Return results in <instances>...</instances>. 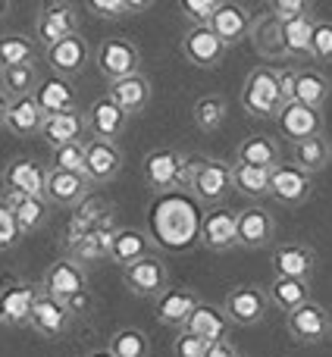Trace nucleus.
<instances>
[{
    "label": "nucleus",
    "instance_id": "obj_36",
    "mask_svg": "<svg viewBox=\"0 0 332 357\" xmlns=\"http://www.w3.org/2000/svg\"><path fill=\"white\" fill-rule=\"evenodd\" d=\"M41 56L44 47L35 41V35H19V31H3L0 35V69L38 63Z\"/></svg>",
    "mask_w": 332,
    "mask_h": 357
},
{
    "label": "nucleus",
    "instance_id": "obj_47",
    "mask_svg": "<svg viewBox=\"0 0 332 357\" xmlns=\"http://www.w3.org/2000/svg\"><path fill=\"white\" fill-rule=\"evenodd\" d=\"M50 169H66V173H85V142L56 148L50 154Z\"/></svg>",
    "mask_w": 332,
    "mask_h": 357
},
{
    "label": "nucleus",
    "instance_id": "obj_16",
    "mask_svg": "<svg viewBox=\"0 0 332 357\" xmlns=\"http://www.w3.org/2000/svg\"><path fill=\"white\" fill-rule=\"evenodd\" d=\"M41 291L50 298H60V301H69V298L82 295L88 289V273L82 264H75L73 257H60L44 270L41 276Z\"/></svg>",
    "mask_w": 332,
    "mask_h": 357
},
{
    "label": "nucleus",
    "instance_id": "obj_9",
    "mask_svg": "<svg viewBox=\"0 0 332 357\" xmlns=\"http://www.w3.org/2000/svg\"><path fill=\"white\" fill-rule=\"evenodd\" d=\"M222 310H226L232 326H257V323L266 317V310H270V301H266L264 285L241 282V285H235V289L226 291Z\"/></svg>",
    "mask_w": 332,
    "mask_h": 357
},
{
    "label": "nucleus",
    "instance_id": "obj_21",
    "mask_svg": "<svg viewBox=\"0 0 332 357\" xmlns=\"http://www.w3.org/2000/svg\"><path fill=\"white\" fill-rule=\"evenodd\" d=\"M148 254H157V241L151 238L148 229H138V226H123L110 235V248H107V260L126 270V266L138 264L142 257Z\"/></svg>",
    "mask_w": 332,
    "mask_h": 357
},
{
    "label": "nucleus",
    "instance_id": "obj_5",
    "mask_svg": "<svg viewBox=\"0 0 332 357\" xmlns=\"http://www.w3.org/2000/svg\"><path fill=\"white\" fill-rule=\"evenodd\" d=\"M142 50H138L135 41L129 38H104V41L94 47V66L104 75L107 82H119L129 79L135 73H144L142 69Z\"/></svg>",
    "mask_w": 332,
    "mask_h": 357
},
{
    "label": "nucleus",
    "instance_id": "obj_24",
    "mask_svg": "<svg viewBox=\"0 0 332 357\" xmlns=\"http://www.w3.org/2000/svg\"><path fill=\"white\" fill-rule=\"evenodd\" d=\"M273 238H276V216L264 204H251V207L239 210V248L260 251V248L273 245Z\"/></svg>",
    "mask_w": 332,
    "mask_h": 357
},
{
    "label": "nucleus",
    "instance_id": "obj_48",
    "mask_svg": "<svg viewBox=\"0 0 332 357\" xmlns=\"http://www.w3.org/2000/svg\"><path fill=\"white\" fill-rule=\"evenodd\" d=\"M310 56L317 60V66L332 63V22L329 19H317L314 38H310Z\"/></svg>",
    "mask_w": 332,
    "mask_h": 357
},
{
    "label": "nucleus",
    "instance_id": "obj_51",
    "mask_svg": "<svg viewBox=\"0 0 332 357\" xmlns=\"http://www.w3.org/2000/svg\"><path fill=\"white\" fill-rule=\"evenodd\" d=\"M69 310H73V317H85V314H91L94 310V295L91 291H82V295H75V298H69Z\"/></svg>",
    "mask_w": 332,
    "mask_h": 357
},
{
    "label": "nucleus",
    "instance_id": "obj_18",
    "mask_svg": "<svg viewBox=\"0 0 332 357\" xmlns=\"http://www.w3.org/2000/svg\"><path fill=\"white\" fill-rule=\"evenodd\" d=\"M73 310H69L66 301H60V298H50L41 291V298L35 301V307H31V317H29V329L31 333H38L41 339H63V335L73 329Z\"/></svg>",
    "mask_w": 332,
    "mask_h": 357
},
{
    "label": "nucleus",
    "instance_id": "obj_53",
    "mask_svg": "<svg viewBox=\"0 0 332 357\" xmlns=\"http://www.w3.org/2000/svg\"><path fill=\"white\" fill-rule=\"evenodd\" d=\"M10 104H13V100L6 98L3 91H0V132L6 129V116H10Z\"/></svg>",
    "mask_w": 332,
    "mask_h": 357
},
{
    "label": "nucleus",
    "instance_id": "obj_10",
    "mask_svg": "<svg viewBox=\"0 0 332 357\" xmlns=\"http://www.w3.org/2000/svg\"><path fill=\"white\" fill-rule=\"evenodd\" d=\"M314 188H317L314 176L301 173V169L292 167L289 160H282L270 173V201L282 204V207H289V210L304 207V204L310 201V195H314Z\"/></svg>",
    "mask_w": 332,
    "mask_h": 357
},
{
    "label": "nucleus",
    "instance_id": "obj_8",
    "mask_svg": "<svg viewBox=\"0 0 332 357\" xmlns=\"http://www.w3.org/2000/svg\"><path fill=\"white\" fill-rule=\"evenodd\" d=\"M79 22H82V13H79V3H44L35 16V41L41 47H50L56 41H66V38L79 35Z\"/></svg>",
    "mask_w": 332,
    "mask_h": 357
},
{
    "label": "nucleus",
    "instance_id": "obj_23",
    "mask_svg": "<svg viewBox=\"0 0 332 357\" xmlns=\"http://www.w3.org/2000/svg\"><path fill=\"white\" fill-rule=\"evenodd\" d=\"M276 129L285 142L295 144V142H304V138L323 135L326 119H323V110H310V107L289 100V104L282 107V113L276 116Z\"/></svg>",
    "mask_w": 332,
    "mask_h": 357
},
{
    "label": "nucleus",
    "instance_id": "obj_56",
    "mask_svg": "<svg viewBox=\"0 0 332 357\" xmlns=\"http://www.w3.org/2000/svg\"><path fill=\"white\" fill-rule=\"evenodd\" d=\"M329 339H332V335H329Z\"/></svg>",
    "mask_w": 332,
    "mask_h": 357
},
{
    "label": "nucleus",
    "instance_id": "obj_49",
    "mask_svg": "<svg viewBox=\"0 0 332 357\" xmlns=\"http://www.w3.org/2000/svg\"><path fill=\"white\" fill-rule=\"evenodd\" d=\"M22 241V235H19V226H16V216H13L10 204L0 197V254L13 251V248Z\"/></svg>",
    "mask_w": 332,
    "mask_h": 357
},
{
    "label": "nucleus",
    "instance_id": "obj_17",
    "mask_svg": "<svg viewBox=\"0 0 332 357\" xmlns=\"http://www.w3.org/2000/svg\"><path fill=\"white\" fill-rule=\"evenodd\" d=\"M126 154L116 142H104V138H85V176L94 185H110L113 178L123 173Z\"/></svg>",
    "mask_w": 332,
    "mask_h": 357
},
{
    "label": "nucleus",
    "instance_id": "obj_35",
    "mask_svg": "<svg viewBox=\"0 0 332 357\" xmlns=\"http://www.w3.org/2000/svg\"><path fill=\"white\" fill-rule=\"evenodd\" d=\"M282 148L276 138L270 135H248L239 142L235 148V163H248V167H260V169H276L282 163Z\"/></svg>",
    "mask_w": 332,
    "mask_h": 357
},
{
    "label": "nucleus",
    "instance_id": "obj_55",
    "mask_svg": "<svg viewBox=\"0 0 332 357\" xmlns=\"http://www.w3.org/2000/svg\"><path fill=\"white\" fill-rule=\"evenodd\" d=\"M85 357H113L110 348H98V351H88Z\"/></svg>",
    "mask_w": 332,
    "mask_h": 357
},
{
    "label": "nucleus",
    "instance_id": "obj_25",
    "mask_svg": "<svg viewBox=\"0 0 332 357\" xmlns=\"http://www.w3.org/2000/svg\"><path fill=\"white\" fill-rule=\"evenodd\" d=\"M85 119H88V135L104 138V142H116L126 132V126H129V113L113 104L107 94L91 100V107L85 110Z\"/></svg>",
    "mask_w": 332,
    "mask_h": 357
},
{
    "label": "nucleus",
    "instance_id": "obj_45",
    "mask_svg": "<svg viewBox=\"0 0 332 357\" xmlns=\"http://www.w3.org/2000/svg\"><path fill=\"white\" fill-rule=\"evenodd\" d=\"M220 6H222V0H179V13H182V19L188 22V29L210 25Z\"/></svg>",
    "mask_w": 332,
    "mask_h": 357
},
{
    "label": "nucleus",
    "instance_id": "obj_20",
    "mask_svg": "<svg viewBox=\"0 0 332 357\" xmlns=\"http://www.w3.org/2000/svg\"><path fill=\"white\" fill-rule=\"evenodd\" d=\"M197 304H201V295L191 285H169L160 298H154V317L163 329L179 333Z\"/></svg>",
    "mask_w": 332,
    "mask_h": 357
},
{
    "label": "nucleus",
    "instance_id": "obj_30",
    "mask_svg": "<svg viewBox=\"0 0 332 357\" xmlns=\"http://www.w3.org/2000/svg\"><path fill=\"white\" fill-rule=\"evenodd\" d=\"M151 94H154V88H151V79L144 73H135V75H129V79L110 82V88H107V98H110L116 107H123L129 116L148 110Z\"/></svg>",
    "mask_w": 332,
    "mask_h": 357
},
{
    "label": "nucleus",
    "instance_id": "obj_29",
    "mask_svg": "<svg viewBox=\"0 0 332 357\" xmlns=\"http://www.w3.org/2000/svg\"><path fill=\"white\" fill-rule=\"evenodd\" d=\"M38 135H41V142L47 144L50 151L66 148V144L85 142L88 138V119H85V113L82 110L66 113V116H47Z\"/></svg>",
    "mask_w": 332,
    "mask_h": 357
},
{
    "label": "nucleus",
    "instance_id": "obj_15",
    "mask_svg": "<svg viewBox=\"0 0 332 357\" xmlns=\"http://www.w3.org/2000/svg\"><path fill=\"white\" fill-rule=\"evenodd\" d=\"M317 251L304 241H285V245H276L270 254V270L273 276H282V279H314L317 276Z\"/></svg>",
    "mask_w": 332,
    "mask_h": 357
},
{
    "label": "nucleus",
    "instance_id": "obj_46",
    "mask_svg": "<svg viewBox=\"0 0 332 357\" xmlns=\"http://www.w3.org/2000/svg\"><path fill=\"white\" fill-rule=\"evenodd\" d=\"M266 13L285 25V22H295V19L317 13V3L314 0H270V3H266Z\"/></svg>",
    "mask_w": 332,
    "mask_h": 357
},
{
    "label": "nucleus",
    "instance_id": "obj_6",
    "mask_svg": "<svg viewBox=\"0 0 332 357\" xmlns=\"http://www.w3.org/2000/svg\"><path fill=\"white\" fill-rule=\"evenodd\" d=\"M169 260L160 257V254H148V257H142L138 264L126 266L123 270V285L129 295L135 298H144V301H154V298H160L166 289H169Z\"/></svg>",
    "mask_w": 332,
    "mask_h": 357
},
{
    "label": "nucleus",
    "instance_id": "obj_44",
    "mask_svg": "<svg viewBox=\"0 0 332 357\" xmlns=\"http://www.w3.org/2000/svg\"><path fill=\"white\" fill-rule=\"evenodd\" d=\"M88 13L98 19H110V22H116V19H126V16H135V13H144L151 10V0H91V3H85Z\"/></svg>",
    "mask_w": 332,
    "mask_h": 357
},
{
    "label": "nucleus",
    "instance_id": "obj_19",
    "mask_svg": "<svg viewBox=\"0 0 332 357\" xmlns=\"http://www.w3.org/2000/svg\"><path fill=\"white\" fill-rule=\"evenodd\" d=\"M94 182L85 173H66V169H50L47 167V182H44V197L50 207L73 210L91 195Z\"/></svg>",
    "mask_w": 332,
    "mask_h": 357
},
{
    "label": "nucleus",
    "instance_id": "obj_39",
    "mask_svg": "<svg viewBox=\"0 0 332 357\" xmlns=\"http://www.w3.org/2000/svg\"><path fill=\"white\" fill-rule=\"evenodd\" d=\"M41 69L38 63H25V66H10V69H0V91L6 94L10 100L19 98H31L41 85Z\"/></svg>",
    "mask_w": 332,
    "mask_h": 357
},
{
    "label": "nucleus",
    "instance_id": "obj_12",
    "mask_svg": "<svg viewBox=\"0 0 332 357\" xmlns=\"http://www.w3.org/2000/svg\"><path fill=\"white\" fill-rule=\"evenodd\" d=\"M285 329L298 345H320L332 335V314L320 301H308L304 307L285 314Z\"/></svg>",
    "mask_w": 332,
    "mask_h": 357
},
{
    "label": "nucleus",
    "instance_id": "obj_42",
    "mask_svg": "<svg viewBox=\"0 0 332 357\" xmlns=\"http://www.w3.org/2000/svg\"><path fill=\"white\" fill-rule=\"evenodd\" d=\"M317 13L310 16H301L295 22L282 25V44H285V56H310V38H314L317 29Z\"/></svg>",
    "mask_w": 332,
    "mask_h": 357
},
{
    "label": "nucleus",
    "instance_id": "obj_37",
    "mask_svg": "<svg viewBox=\"0 0 332 357\" xmlns=\"http://www.w3.org/2000/svg\"><path fill=\"white\" fill-rule=\"evenodd\" d=\"M44 110L38 107L35 94L31 98H19L10 104V116H6V132H13L16 138H31L41 132L44 126Z\"/></svg>",
    "mask_w": 332,
    "mask_h": 357
},
{
    "label": "nucleus",
    "instance_id": "obj_50",
    "mask_svg": "<svg viewBox=\"0 0 332 357\" xmlns=\"http://www.w3.org/2000/svg\"><path fill=\"white\" fill-rule=\"evenodd\" d=\"M207 345H210V342H204L201 335L179 329L176 339H172V357H204Z\"/></svg>",
    "mask_w": 332,
    "mask_h": 357
},
{
    "label": "nucleus",
    "instance_id": "obj_28",
    "mask_svg": "<svg viewBox=\"0 0 332 357\" xmlns=\"http://www.w3.org/2000/svg\"><path fill=\"white\" fill-rule=\"evenodd\" d=\"M332 94V79L320 66H304L295 69V88H292V100L304 104L310 110H323Z\"/></svg>",
    "mask_w": 332,
    "mask_h": 357
},
{
    "label": "nucleus",
    "instance_id": "obj_26",
    "mask_svg": "<svg viewBox=\"0 0 332 357\" xmlns=\"http://www.w3.org/2000/svg\"><path fill=\"white\" fill-rule=\"evenodd\" d=\"M251 25H254V16H251V10H248L245 3L222 0V6L216 10L210 29H213V35L220 38L226 47H232V44H241L248 35H251Z\"/></svg>",
    "mask_w": 332,
    "mask_h": 357
},
{
    "label": "nucleus",
    "instance_id": "obj_40",
    "mask_svg": "<svg viewBox=\"0 0 332 357\" xmlns=\"http://www.w3.org/2000/svg\"><path fill=\"white\" fill-rule=\"evenodd\" d=\"M270 173L273 169L248 167V163H232V188L239 191L241 197L264 201V197H270Z\"/></svg>",
    "mask_w": 332,
    "mask_h": 357
},
{
    "label": "nucleus",
    "instance_id": "obj_32",
    "mask_svg": "<svg viewBox=\"0 0 332 357\" xmlns=\"http://www.w3.org/2000/svg\"><path fill=\"white\" fill-rule=\"evenodd\" d=\"M229 317L226 310H222V304H210V301H201L195 310H191V317L185 320V333H195L201 335L204 342H220V339H229Z\"/></svg>",
    "mask_w": 332,
    "mask_h": 357
},
{
    "label": "nucleus",
    "instance_id": "obj_22",
    "mask_svg": "<svg viewBox=\"0 0 332 357\" xmlns=\"http://www.w3.org/2000/svg\"><path fill=\"white\" fill-rule=\"evenodd\" d=\"M179 47H182L185 60H188L191 66H197V69H216L222 63V56H226V50H229L226 44L213 35L210 25L188 29L182 35V41H179Z\"/></svg>",
    "mask_w": 332,
    "mask_h": 357
},
{
    "label": "nucleus",
    "instance_id": "obj_38",
    "mask_svg": "<svg viewBox=\"0 0 332 357\" xmlns=\"http://www.w3.org/2000/svg\"><path fill=\"white\" fill-rule=\"evenodd\" d=\"M251 44L254 50H257L260 56H266V60H282L285 56V44H282V22L279 19H273L270 13H264L260 19H254L251 25Z\"/></svg>",
    "mask_w": 332,
    "mask_h": 357
},
{
    "label": "nucleus",
    "instance_id": "obj_11",
    "mask_svg": "<svg viewBox=\"0 0 332 357\" xmlns=\"http://www.w3.org/2000/svg\"><path fill=\"white\" fill-rule=\"evenodd\" d=\"M197 241H201L207 251H213V254L235 251V248H239V210H232V207L204 210Z\"/></svg>",
    "mask_w": 332,
    "mask_h": 357
},
{
    "label": "nucleus",
    "instance_id": "obj_33",
    "mask_svg": "<svg viewBox=\"0 0 332 357\" xmlns=\"http://www.w3.org/2000/svg\"><path fill=\"white\" fill-rule=\"evenodd\" d=\"M289 163L317 178V173H323L332 163V142L326 135H314V138L289 144Z\"/></svg>",
    "mask_w": 332,
    "mask_h": 357
},
{
    "label": "nucleus",
    "instance_id": "obj_2",
    "mask_svg": "<svg viewBox=\"0 0 332 357\" xmlns=\"http://www.w3.org/2000/svg\"><path fill=\"white\" fill-rule=\"evenodd\" d=\"M239 100H241V110L248 113L251 119H276L282 113V107L289 104L282 94V79H279V69L273 66H254L251 73L245 75L241 82V91H239Z\"/></svg>",
    "mask_w": 332,
    "mask_h": 357
},
{
    "label": "nucleus",
    "instance_id": "obj_27",
    "mask_svg": "<svg viewBox=\"0 0 332 357\" xmlns=\"http://www.w3.org/2000/svg\"><path fill=\"white\" fill-rule=\"evenodd\" d=\"M35 100L44 110V116H66V113L79 110V88L69 79L50 75V79H44L41 85H38Z\"/></svg>",
    "mask_w": 332,
    "mask_h": 357
},
{
    "label": "nucleus",
    "instance_id": "obj_3",
    "mask_svg": "<svg viewBox=\"0 0 332 357\" xmlns=\"http://www.w3.org/2000/svg\"><path fill=\"white\" fill-rule=\"evenodd\" d=\"M188 160H191V154L182 151V148H154V151H148L144 160H142L144 185H148L157 197L169 195V191H179Z\"/></svg>",
    "mask_w": 332,
    "mask_h": 357
},
{
    "label": "nucleus",
    "instance_id": "obj_14",
    "mask_svg": "<svg viewBox=\"0 0 332 357\" xmlns=\"http://www.w3.org/2000/svg\"><path fill=\"white\" fill-rule=\"evenodd\" d=\"M44 182H47V167L44 163H38L35 157H13L0 173V197L44 195Z\"/></svg>",
    "mask_w": 332,
    "mask_h": 357
},
{
    "label": "nucleus",
    "instance_id": "obj_31",
    "mask_svg": "<svg viewBox=\"0 0 332 357\" xmlns=\"http://www.w3.org/2000/svg\"><path fill=\"white\" fill-rule=\"evenodd\" d=\"M266 291V301L270 307L282 310V314H292V310L304 307L308 301H314V285L308 279H282V276H273L270 282L264 285Z\"/></svg>",
    "mask_w": 332,
    "mask_h": 357
},
{
    "label": "nucleus",
    "instance_id": "obj_7",
    "mask_svg": "<svg viewBox=\"0 0 332 357\" xmlns=\"http://www.w3.org/2000/svg\"><path fill=\"white\" fill-rule=\"evenodd\" d=\"M41 298V285L29 279H3L0 282V326L25 329L35 301Z\"/></svg>",
    "mask_w": 332,
    "mask_h": 357
},
{
    "label": "nucleus",
    "instance_id": "obj_43",
    "mask_svg": "<svg viewBox=\"0 0 332 357\" xmlns=\"http://www.w3.org/2000/svg\"><path fill=\"white\" fill-rule=\"evenodd\" d=\"M107 348L113 351V357H151V339L138 326H119L110 335Z\"/></svg>",
    "mask_w": 332,
    "mask_h": 357
},
{
    "label": "nucleus",
    "instance_id": "obj_41",
    "mask_svg": "<svg viewBox=\"0 0 332 357\" xmlns=\"http://www.w3.org/2000/svg\"><path fill=\"white\" fill-rule=\"evenodd\" d=\"M229 116V100L222 94H204L191 107V119H195L197 132H216Z\"/></svg>",
    "mask_w": 332,
    "mask_h": 357
},
{
    "label": "nucleus",
    "instance_id": "obj_13",
    "mask_svg": "<svg viewBox=\"0 0 332 357\" xmlns=\"http://www.w3.org/2000/svg\"><path fill=\"white\" fill-rule=\"evenodd\" d=\"M91 60H94V50H91V44L85 41L82 31L66 38V41H56V44H50V47H44V63L50 66V73L60 75V79H69V82L79 73H85Z\"/></svg>",
    "mask_w": 332,
    "mask_h": 357
},
{
    "label": "nucleus",
    "instance_id": "obj_52",
    "mask_svg": "<svg viewBox=\"0 0 332 357\" xmlns=\"http://www.w3.org/2000/svg\"><path fill=\"white\" fill-rule=\"evenodd\" d=\"M204 357H241V354H239V348H235L229 339H220V342H210L207 351H204Z\"/></svg>",
    "mask_w": 332,
    "mask_h": 357
},
{
    "label": "nucleus",
    "instance_id": "obj_1",
    "mask_svg": "<svg viewBox=\"0 0 332 357\" xmlns=\"http://www.w3.org/2000/svg\"><path fill=\"white\" fill-rule=\"evenodd\" d=\"M201 204L195 201L185 191H169V195H160V201L151 210V238L157 245L166 248H185L191 241H197V232H201Z\"/></svg>",
    "mask_w": 332,
    "mask_h": 357
},
{
    "label": "nucleus",
    "instance_id": "obj_34",
    "mask_svg": "<svg viewBox=\"0 0 332 357\" xmlns=\"http://www.w3.org/2000/svg\"><path fill=\"white\" fill-rule=\"evenodd\" d=\"M6 204H10L13 216H16V226H19V235H35L41 226H47L50 220V204L44 195H31V197H22V195H10L3 197Z\"/></svg>",
    "mask_w": 332,
    "mask_h": 357
},
{
    "label": "nucleus",
    "instance_id": "obj_54",
    "mask_svg": "<svg viewBox=\"0 0 332 357\" xmlns=\"http://www.w3.org/2000/svg\"><path fill=\"white\" fill-rule=\"evenodd\" d=\"M13 6H16V3H13V0H0V19H6V16H10V13H13Z\"/></svg>",
    "mask_w": 332,
    "mask_h": 357
},
{
    "label": "nucleus",
    "instance_id": "obj_4",
    "mask_svg": "<svg viewBox=\"0 0 332 357\" xmlns=\"http://www.w3.org/2000/svg\"><path fill=\"white\" fill-rule=\"evenodd\" d=\"M232 191H235L232 188V163L220 160V157H204L201 154L188 195L195 197L201 207L210 210V207H222Z\"/></svg>",
    "mask_w": 332,
    "mask_h": 357
}]
</instances>
